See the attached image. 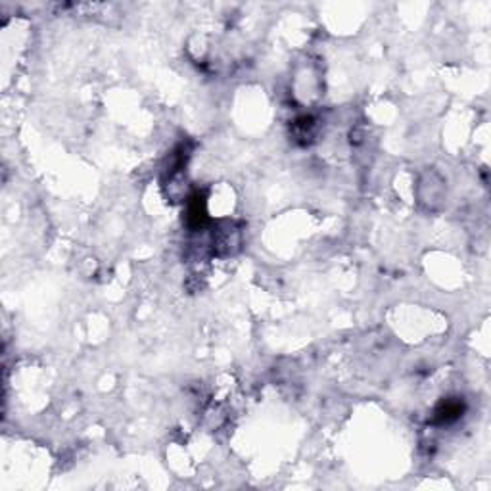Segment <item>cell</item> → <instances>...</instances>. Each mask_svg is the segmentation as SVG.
Segmentation results:
<instances>
[{"mask_svg": "<svg viewBox=\"0 0 491 491\" xmlns=\"http://www.w3.org/2000/svg\"><path fill=\"white\" fill-rule=\"evenodd\" d=\"M457 415H460V407H458V405H453V403L443 405V407L437 411V416H439L441 422H449V420L457 418Z\"/></svg>", "mask_w": 491, "mask_h": 491, "instance_id": "cell-1", "label": "cell"}]
</instances>
